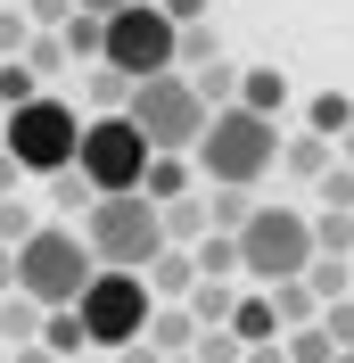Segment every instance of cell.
<instances>
[{
  "label": "cell",
  "mask_w": 354,
  "mask_h": 363,
  "mask_svg": "<svg viewBox=\"0 0 354 363\" xmlns=\"http://www.w3.org/2000/svg\"><path fill=\"white\" fill-rule=\"evenodd\" d=\"M149 272H132V264H99L83 281V297H74V314H83V339L91 347H124V339H140V330H149Z\"/></svg>",
  "instance_id": "obj_6"
},
{
  "label": "cell",
  "mask_w": 354,
  "mask_h": 363,
  "mask_svg": "<svg viewBox=\"0 0 354 363\" xmlns=\"http://www.w3.org/2000/svg\"><path fill=\"white\" fill-rule=\"evenodd\" d=\"M140 190H149L156 206L181 199V190H190V165H181V149H149V174H140Z\"/></svg>",
  "instance_id": "obj_15"
},
{
  "label": "cell",
  "mask_w": 354,
  "mask_h": 363,
  "mask_svg": "<svg viewBox=\"0 0 354 363\" xmlns=\"http://www.w3.org/2000/svg\"><path fill=\"white\" fill-rule=\"evenodd\" d=\"M74 9H99V17H108V9H124V0H74Z\"/></svg>",
  "instance_id": "obj_44"
},
{
  "label": "cell",
  "mask_w": 354,
  "mask_h": 363,
  "mask_svg": "<svg viewBox=\"0 0 354 363\" xmlns=\"http://www.w3.org/2000/svg\"><path fill=\"white\" fill-rule=\"evenodd\" d=\"M280 347H288V363H338V339L321 330V314H313V322H288Z\"/></svg>",
  "instance_id": "obj_17"
},
{
  "label": "cell",
  "mask_w": 354,
  "mask_h": 363,
  "mask_svg": "<svg viewBox=\"0 0 354 363\" xmlns=\"http://www.w3.org/2000/svg\"><path fill=\"white\" fill-rule=\"evenodd\" d=\"M190 289H198V256L181 248V240H165L149 256V297H190Z\"/></svg>",
  "instance_id": "obj_11"
},
{
  "label": "cell",
  "mask_w": 354,
  "mask_h": 363,
  "mask_svg": "<svg viewBox=\"0 0 354 363\" xmlns=\"http://www.w3.org/2000/svg\"><path fill=\"white\" fill-rule=\"evenodd\" d=\"M215 50H222V42H215V25H206V17H198V25H181V67H206Z\"/></svg>",
  "instance_id": "obj_34"
},
{
  "label": "cell",
  "mask_w": 354,
  "mask_h": 363,
  "mask_svg": "<svg viewBox=\"0 0 354 363\" xmlns=\"http://www.w3.org/2000/svg\"><path fill=\"white\" fill-rule=\"evenodd\" d=\"M321 330H330L338 347H354V289L346 297H321Z\"/></svg>",
  "instance_id": "obj_32"
},
{
  "label": "cell",
  "mask_w": 354,
  "mask_h": 363,
  "mask_svg": "<svg viewBox=\"0 0 354 363\" xmlns=\"http://www.w3.org/2000/svg\"><path fill=\"white\" fill-rule=\"evenodd\" d=\"M190 355H198V363H239V355H247V339H239V330H231V322H206V330H198V347H190Z\"/></svg>",
  "instance_id": "obj_25"
},
{
  "label": "cell",
  "mask_w": 354,
  "mask_h": 363,
  "mask_svg": "<svg viewBox=\"0 0 354 363\" xmlns=\"http://www.w3.org/2000/svg\"><path fill=\"white\" fill-rule=\"evenodd\" d=\"M42 347H50V355H58V363H67V355H83V314H74V306H42Z\"/></svg>",
  "instance_id": "obj_16"
},
{
  "label": "cell",
  "mask_w": 354,
  "mask_h": 363,
  "mask_svg": "<svg viewBox=\"0 0 354 363\" xmlns=\"http://www.w3.org/2000/svg\"><path fill=\"white\" fill-rule=\"evenodd\" d=\"M25 42H33V17L25 9H0V58H25Z\"/></svg>",
  "instance_id": "obj_35"
},
{
  "label": "cell",
  "mask_w": 354,
  "mask_h": 363,
  "mask_svg": "<svg viewBox=\"0 0 354 363\" xmlns=\"http://www.w3.org/2000/svg\"><path fill=\"white\" fill-rule=\"evenodd\" d=\"M190 91L206 99V116H215V108H231V99H239V67H231V58L215 50L206 67H190Z\"/></svg>",
  "instance_id": "obj_13"
},
{
  "label": "cell",
  "mask_w": 354,
  "mask_h": 363,
  "mask_svg": "<svg viewBox=\"0 0 354 363\" xmlns=\"http://www.w3.org/2000/svg\"><path fill=\"white\" fill-rule=\"evenodd\" d=\"M83 83H91V99H99V108H124V99H132V74H124V67H108V58H91V74H83Z\"/></svg>",
  "instance_id": "obj_26"
},
{
  "label": "cell",
  "mask_w": 354,
  "mask_h": 363,
  "mask_svg": "<svg viewBox=\"0 0 354 363\" xmlns=\"http://www.w3.org/2000/svg\"><path fill=\"white\" fill-rule=\"evenodd\" d=\"M115 363H165V355H156L149 339H124V347H115Z\"/></svg>",
  "instance_id": "obj_37"
},
{
  "label": "cell",
  "mask_w": 354,
  "mask_h": 363,
  "mask_svg": "<svg viewBox=\"0 0 354 363\" xmlns=\"http://www.w3.org/2000/svg\"><path fill=\"white\" fill-rule=\"evenodd\" d=\"M231 330H239L247 347H256V339H280V306H272V289L264 297H239V306H231Z\"/></svg>",
  "instance_id": "obj_19"
},
{
  "label": "cell",
  "mask_w": 354,
  "mask_h": 363,
  "mask_svg": "<svg viewBox=\"0 0 354 363\" xmlns=\"http://www.w3.org/2000/svg\"><path fill=\"white\" fill-rule=\"evenodd\" d=\"M25 17H33V25H67L74 0H25Z\"/></svg>",
  "instance_id": "obj_36"
},
{
  "label": "cell",
  "mask_w": 354,
  "mask_h": 363,
  "mask_svg": "<svg viewBox=\"0 0 354 363\" xmlns=\"http://www.w3.org/2000/svg\"><path fill=\"white\" fill-rule=\"evenodd\" d=\"M67 363H115V355H108V347H83V355H67Z\"/></svg>",
  "instance_id": "obj_43"
},
{
  "label": "cell",
  "mask_w": 354,
  "mask_h": 363,
  "mask_svg": "<svg viewBox=\"0 0 354 363\" xmlns=\"http://www.w3.org/2000/svg\"><path fill=\"white\" fill-rule=\"evenodd\" d=\"M8 190H25V165L8 157V149H0V199H8Z\"/></svg>",
  "instance_id": "obj_40"
},
{
  "label": "cell",
  "mask_w": 354,
  "mask_h": 363,
  "mask_svg": "<svg viewBox=\"0 0 354 363\" xmlns=\"http://www.w3.org/2000/svg\"><path fill=\"white\" fill-rule=\"evenodd\" d=\"M0 124H8V108H0Z\"/></svg>",
  "instance_id": "obj_49"
},
{
  "label": "cell",
  "mask_w": 354,
  "mask_h": 363,
  "mask_svg": "<svg viewBox=\"0 0 354 363\" xmlns=\"http://www.w3.org/2000/svg\"><path fill=\"white\" fill-rule=\"evenodd\" d=\"M231 306H239V289H231V281H215V272H198V289H190L198 330H206V322H231Z\"/></svg>",
  "instance_id": "obj_22"
},
{
  "label": "cell",
  "mask_w": 354,
  "mask_h": 363,
  "mask_svg": "<svg viewBox=\"0 0 354 363\" xmlns=\"http://www.w3.org/2000/svg\"><path fill=\"white\" fill-rule=\"evenodd\" d=\"M25 339H42V297L0 289V347H25Z\"/></svg>",
  "instance_id": "obj_12"
},
{
  "label": "cell",
  "mask_w": 354,
  "mask_h": 363,
  "mask_svg": "<svg viewBox=\"0 0 354 363\" xmlns=\"http://www.w3.org/2000/svg\"><path fill=\"white\" fill-rule=\"evenodd\" d=\"M305 281H313V297H346V281H354V256H330V248H313Z\"/></svg>",
  "instance_id": "obj_23"
},
{
  "label": "cell",
  "mask_w": 354,
  "mask_h": 363,
  "mask_svg": "<svg viewBox=\"0 0 354 363\" xmlns=\"http://www.w3.org/2000/svg\"><path fill=\"white\" fill-rule=\"evenodd\" d=\"M313 264V215L305 206H247L239 223V281H288Z\"/></svg>",
  "instance_id": "obj_7"
},
{
  "label": "cell",
  "mask_w": 354,
  "mask_h": 363,
  "mask_svg": "<svg viewBox=\"0 0 354 363\" xmlns=\"http://www.w3.org/2000/svg\"><path fill=\"white\" fill-rule=\"evenodd\" d=\"M190 157H198L206 182H239V190H256V182L280 165V116L231 99V108L206 116V133H198V149H190Z\"/></svg>",
  "instance_id": "obj_1"
},
{
  "label": "cell",
  "mask_w": 354,
  "mask_h": 363,
  "mask_svg": "<svg viewBox=\"0 0 354 363\" xmlns=\"http://www.w3.org/2000/svg\"><path fill=\"white\" fill-rule=\"evenodd\" d=\"M313 190H321V206H354V165H321V174H313Z\"/></svg>",
  "instance_id": "obj_31"
},
{
  "label": "cell",
  "mask_w": 354,
  "mask_h": 363,
  "mask_svg": "<svg viewBox=\"0 0 354 363\" xmlns=\"http://www.w3.org/2000/svg\"><path fill=\"white\" fill-rule=\"evenodd\" d=\"M25 67H33V74H67V67H74V50L58 42V25H50L42 42H25Z\"/></svg>",
  "instance_id": "obj_30"
},
{
  "label": "cell",
  "mask_w": 354,
  "mask_h": 363,
  "mask_svg": "<svg viewBox=\"0 0 354 363\" xmlns=\"http://www.w3.org/2000/svg\"><path fill=\"white\" fill-rule=\"evenodd\" d=\"M165 17H173V25H198V17H206V0H165Z\"/></svg>",
  "instance_id": "obj_39"
},
{
  "label": "cell",
  "mask_w": 354,
  "mask_h": 363,
  "mask_svg": "<svg viewBox=\"0 0 354 363\" xmlns=\"http://www.w3.org/2000/svg\"><path fill=\"white\" fill-rule=\"evenodd\" d=\"M165 363H198V355H165Z\"/></svg>",
  "instance_id": "obj_47"
},
{
  "label": "cell",
  "mask_w": 354,
  "mask_h": 363,
  "mask_svg": "<svg viewBox=\"0 0 354 363\" xmlns=\"http://www.w3.org/2000/svg\"><path fill=\"white\" fill-rule=\"evenodd\" d=\"M99 58L124 67L132 83L140 74H165V67H181V25L165 17V0H124V9L99 17Z\"/></svg>",
  "instance_id": "obj_4"
},
{
  "label": "cell",
  "mask_w": 354,
  "mask_h": 363,
  "mask_svg": "<svg viewBox=\"0 0 354 363\" xmlns=\"http://www.w3.org/2000/svg\"><path fill=\"white\" fill-rule=\"evenodd\" d=\"M33 91H42V74L25 67V58H0V108H25Z\"/></svg>",
  "instance_id": "obj_29"
},
{
  "label": "cell",
  "mask_w": 354,
  "mask_h": 363,
  "mask_svg": "<svg viewBox=\"0 0 354 363\" xmlns=\"http://www.w3.org/2000/svg\"><path fill=\"white\" fill-rule=\"evenodd\" d=\"M124 116H132L140 133H149V149H198V133H206V99L190 91V74H140L132 83V99H124Z\"/></svg>",
  "instance_id": "obj_8"
},
{
  "label": "cell",
  "mask_w": 354,
  "mask_h": 363,
  "mask_svg": "<svg viewBox=\"0 0 354 363\" xmlns=\"http://www.w3.org/2000/svg\"><path fill=\"white\" fill-rule=\"evenodd\" d=\"M33 223H42V215H33V206H25L17 190H8V199H0V240L17 248V240H25V231H33Z\"/></svg>",
  "instance_id": "obj_33"
},
{
  "label": "cell",
  "mask_w": 354,
  "mask_h": 363,
  "mask_svg": "<svg viewBox=\"0 0 354 363\" xmlns=\"http://www.w3.org/2000/svg\"><path fill=\"white\" fill-rule=\"evenodd\" d=\"M264 289H272V306H280V330H288V322H313V314H321V297H313V281H305V272H288V281H264Z\"/></svg>",
  "instance_id": "obj_21"
},
{
  "label": "cell",
  "mask_w": 354,
  "mask_h": 363,
  "mask_svg": "<svg viewBox=\"0 0 354 363\" xmlns=\"http://www.w3.org/2000/svg\"><path fill=\"white\" fill-rule=\"evenodd\" d=\"M0 363H8V347H0Z\"/></svg>",
  "instance_id": "obj_48"
},
{
  "label": "cell",
  "mask_w": 354,
  "mask_h": 363,
  "mask_svg": "<svg viewBox=\"0 0 354 363\" xmlns=\"http://www.w3.org/2000/svg\"><path fill=\"white\" fill-rule=\"evenodd\" d=\"M156 215H165V240H181V248H190L198 231H215V215H206V199H190V190H181V199H165Z\"/></svg>",
  "instance_id": "obj_20"
},
{
  "label": "cell",
  "mask_w": 354,
  "mask_h": 363,
  "mask_svg": "<svg viewBox=\"0 0 354 363\" xmlns=\"http://www.w3.org/2000/svg\"><path fill=\"white\" fill-rule=\"evenodd\" d=\"M74 165L91 174V190H140V174H149V133H140L124 108H99L83 124V140H74Z\"/></svg>",
  "instance_id": "obj_9"
},
{
  "label": "cell",
  "mask_w": 354,
  "mask_h": 363,
  "mask_svg": "<svg viewBox=\"0 0 354 363\" xmlns=\"http://www.w3.org/2000/svg\"><path fill=\"white\" fill-rule=\"evenodd\" d=\"M305 124H313V133H346V124H354V99H346V91H321V99H313V108H305Z\"/></svg>",
  "instance_id": "obj_27"
},
{
  "label": "cell",
  "mask_w": 354,
  "mask_h": 363,
  "mask_svg": "<svg viewBox=\"0 0 354 363\" xmlns=\"http://www.w3.org/2000/svg\"><path fill=\"white\" fill-rule=\"evenodd\" d=\"M91 272H99V256H91V240L67 231V223H33L17 240V289L42 297V306H74Z\"/></svg>",
  "instance_id": "obj_3"
},
{
  "label": "cell",
  "mask_w": 354,
  "mask_h": 363,
  "mask_svg": "<svg viewBox=\"0 0 354 363\" xmlns=\"http://www.w3.org/2000/svg\"><path fill=\"white\" fill-rule=\"evenodd\" d=\"M8 363H58V355H50L42 339H25V347H8Z\"/></svg>",
  "instance_id": "obj_41"
},
{
  "label": "cell",
  "mask_w": 354,
  "mask_h": 363,
  "mask_svg": "<svg viewBox=\"0 0 354 363\" xmlns=\"http://www.w3.org/2000/svg\"><path fill=\"white\" fill-rule=\"evenodd\" d=\"M239 363H288V347H280V339H256V347H247Z\"/></svg>",
  "instance_id": "obj_38"
},
{
  "label": "cell",
  "mask_w": 354,
  "mask_h": 363,
  "mask_svg": "<svg viewBox=\"0 0 354 363\" xmlns=\"http://www.w3.org/2000/svg\"><path fill=\"white\" fill-rule=\"evenodd\" d=\"M0 289H17V248L0 240Z\"/></svg>",
  "instance_id": "obj_42"
},
{
  "label": "cell",
  "mask_w": 354,
  "mask_h": 363,
  "mask_svg": "<svg viewBox=\"0 0 354 363\" xmlns=\"http://www.w3.org/2000/svg\"><path fill=\"white\" fill-rule=\"evenodd\" d=\"M330 157H338V140H330V133H313V124H305L297 140H280V165H288L297 182H313V174H321Z\"/></svg>",
  "instance_id": "obj_14"
},
{
  "label": "cell",
  "mask_w": 354,
  "mask_h": 363,
  "mask_svg": "<svg viewBox=\"0 0 354 363\" xmlns=\"http://www.w3.org/2000/svg\"><path fill=\"white\" fill-rule=\"evenodd\" d=\"M42 182H50V199H58V206H74V215H83V206L99 199V190H91V174H83V165H58V174H42Z\"/></svg>",
  "instance_id": "obj_28"
},
{
  "label": "cell",
  "mask_w": 354,
  "mask_h": 363,
  "mask_svg": "<svg viewBox=\"0 0 354 363\" xmlns=\"http://www.w3.org/2000/svg\"><path fill=\"white\" fill-rule=\"evenodd\" d=\"M239 99H247V108H264V116H280V108H288V74H280V67H239Z\"/></svg>",
  "instance_id": "obj_18"
},
{
  "label": "cell",
  "mask_w": 354,
  "mask_h": 363,
  "mask_svg": "<svg viewBox=\"0 0 354 363\" xmlns=\"http://www.w3.org/2000/svg\"><path fill=\"white\" fill-rule=\"evenodd\" d=\"M346 289H354V281H346Z\"/></svg>",
  "instance_id": "obj_50"
},
{
  "label": "cell",
  "mask_w": 354,
  "mask_h": 363,
  "mask_svg": "<svg viewBox=\"0 0 354 363\" xmlns=\"http://www.w3.org/2000/svg\"><path fill=\"white\" fill-rule=\"evenodd\" d=\"M338 363H354V347H338Z\"/></svg>",
  "instance_id": "obj_46"
},
{
  "label": "cell",
  "mask_w": 354,
  "mask_h": 363,
  "mask_svg": "<svg viewBox=\"0 0 354 363\" xmlns=\"http://www.w3.org/2000/svg\"><path fill=\"white\" fill-rule=\"evenodd\" d=\"M74 140H83V116H74V99H58V91H33V99L8 108V124H0V149H8L25 174L74 165Z\"/></svg>",
  "instance_id": "obj_5"
},
{
  "label": "cell",
  "mask_w": 354,
  "mask_h": 363,
  "mask_svg": "<svg viewBox=\"0 0 354 363\" xmlns=\"http://www.w3.org/2000/svg\"><path fill=\"white\" fill-rule=\"evenodd\" d=\"M58 42L74 50V67H91V58H99V9H74V17L58 25Z\"/></svg>",
  "instance_id": "obj_24"
},
{
  "label": "cell",
  "mask_w": 354,
  "mask_h": 363,
  "mask_svg": "<svg viewBox=\"0 0 354 363\" xmlns=\"http://www.w3.org/2000/svg\"><path fill=\"white\" fill-rule=\"evenodd\" d=\"M140 339H149L156 355H190V347H198V314H190V297H156Z\"/></svg>",
  "instance_id": "obj_10"
},
{
  "label": "cell",
  "mask_w": 354,
  "mask_h": 363,
  "mask_svg": "<svg viewBox=\"0 0 354 363\" xmlns=\"http://www.w3.org/2000/svg\"><path fill=\"white\" fill-rule=\"evenodd\" d=\"M338 140H346V165H354V124H346V133H338Z\"/></svg>",
  "instance_id": "obj_45"
},
{
  "label": "cell",
  "mask_w": 354,
  "mask_h": 363,
  "mask_svg": "<svg viewBox=\"0 0 354 363\" xmlns=\"http://www.w3.org/2000/svg\"><path fill=\"white\" fill-rule=\"evenodd\" d=\"M83 240L99 264H132L149 272V256L165 248V215H156L149 190H99V199L83 206Z\"/></svg>",
  "instance_id": "obj_2"
}]
</instances>
